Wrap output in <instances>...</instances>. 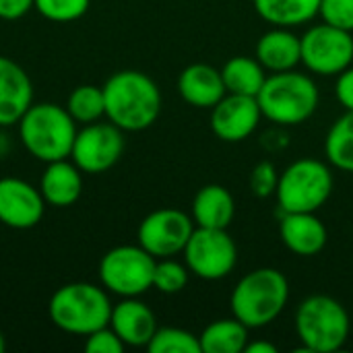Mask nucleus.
I'll list each match as a JSON object with an SVG mask.
<instances>
[{"instance_id":"nucleus-7","label":"nucleus","mask_w":353,"mask_h":353,"mask_svg":"<svg viewBox=\"0 0 353 353\" xmlns=\"http://www.w3.org/2000/svg\"><path fill=\"white\" fill-rule=\"evenodd\" d=\"M333 192L331 168L312 157L290 163L279 174L275 199L281 213H316Z\"/></svg>"},{"instance_id":"nucleus-24","label":"nucleus","mask_w":353,"mask_h":353,"mask_svg":"<svg viewBox=\"0 0 353 353\" xmlns=\"http://www.w3.org/2000/svg\"><path fill=\"white\" fill-rule=\"evenodd\" d=\"M221 79L228 93L256 97L267 81L265 66L250 56H234L221 68Z\"/></svg>"},{"instance_id":"nucleus-1","label":"nucleus","mask_w":353,"mask_h":353,"mask_svg":"<svg viewBox=\"0 0 353 353\" xmlns=\"http://www.w3.org/2000/svg\"><path fill=\"white\" fill-rule=\"evenodd\" d=\"M105 118L126 132H139L155 124L161 112L157 83L141 70L114 72L103 85Z\"/></svg>"},{"instance_id":"nucleus-27","label":"nucleus","mask_w":353,"mask_h":353,"mask_svg":"<svg viewBox=\"0 0 353 353\" xmlns=\"http://www.w3.org/2000/svg\"><path fill=\"white\" fill-rule=\"evenodd\" d=\"M149 353H201V341L194 333L178 329V327H163L157 329L151 337Z\"/></svg>"},{"instance_id":"nucleus-33","label":"nucleus","mask_w":353,"mask_h":353,"mask_svg":"<svg viewBox=\"0 0 353 353\" xmlns=\"http://www.w3.org/2000/svg\"><path fill=\"white\" fill-rule=\"evenodd\" d=\"M335 95L345 110H353V66L337 74Z\"/></svg>"},{"instance_id":"nucleus-32","label":"nucleus","mask_w":353,"mask_h":353,"mask_svg":"<svg viewBox=\"0 0 353 353\" xmlns=\"http://www.w3.org/2000/svg\"><path fill=\"white\" fill-rule=\"evenodd\" d=\"M126 350L124 341L116 335V331L108 325L91 335H87L85 341V352L87 353H122Z\"/></svg>"},{"instance_id":"nucleus-34","label":"nucleus","mask_w":353,"mask_h":353,"mask_svg":"<svg viewBox=\"0 0 353 353\" xmlns=\"http://www.w3.org/2000/svg\"><path fill=\"white\" fill-rule=\"evenodd\" d=\"M33 6V0H0V19L17 21L25 17Z\"/></svg>"},{"instance_id":"nucleus-18","label":"nucleus","mask_w":353,"mask_h":353,"mask_svg":"<svg viewBox=\"0 0 353 353\" xmlns=\"http://www.w3.org/2000/svg\"><path fill=\"white\" fill-rule=\"evenodd\" d=\"M178 93L188 105L211 110L215 103L221 101V97L228 93L221 70H217L211 64H190L186 66L178 77Z\"/></svg>"},{"instance_id":"nucleus-25","label":"nucleus","mask_w":353,"mask_h":353,"mask_svg":"<svg viewBox=\"0 0 353 353\" xmlns=\"http://www.w3.org/2000/svg\"><path fill=\"white\" fill-rule=\"evenodd\" d=\"M325 155L333 168L353 174V110H345V114L329 128Z\"/></svg>"},{"instance_id":"nucleus-35","label":"nucleus","mask_w":353,"mask_h":353,"mask_svg":"<svg viewBox=\"0 0 353 353\" xmlns=\"http://www.w3.org/2000/svg\"><path fill=\"white\" fill-rule=\"evenodd\" d=\"M244 353H277V345H273L271 341H254L246 345Z\"/></svg>"},{"instance_id":"nucleus-31","label":"nucleus","mask_w":353,"mask_h":353,"mask_svg":"<svg viewBox=\"0 0 353 353\" xmlns=\"http://www.w3.org/2000/svg\"><path fill=\"white\" fill-rule=\"evenodd\" d=\"M279 184V174L277 168L271 161H261L252 168L250 172V190L259 199H269L275 194Z\"/></svg>"},{"instance_id":"nucleus-15","label":"nucleus","mask_w":353,"mask_h":353,"mask_svg":"<svg viewBox=\"0 0 353 353\" xmlns=\"http://www.w3.org/2000/svg\"><path fill=\"white\" fill-rule=\"evenodd\" d=\"M33 103L29 74L10 58L0 56V128L12 126Z\"/></svg>"},{"instance_id":"nucleus-9","label":"nucleus","mask_w":353,"mask_h":353,"mask_svg":"<svg viewBox=\"0 0 353 353\" xmlns=\"http://www.w3.org/2000/svg\"><path fill=\"white\" fill-rule=\"evenodd\" d=\"M188 271L205 281L228 277L238 263V246L228 230L194 228L182 250Z\"/></svg>"},{"instance_id":"nucleus-22","label":"nucleus","mask_w":353,"mask_h":353,"mask_svg":"<svg viewBox=\"0 0 353 353\" xmlns=\"http://www.w3.org/2000/svg\"><path fill=\"white\" fill-rule=\"evenodd\" d=\"M259 17L273 27H300L319 14L321 0H252Z\"/></svg>"},{"instance_id":"nucleus-13","label":"nucleus","mask_w":353,"mask_h":353,"mask_svg":"<svg viewBox=\"0 0 353 353\" xmlns=\"http://www.w3.org/2000/svg\"><path fill=\"white\" fill-rule=\"evenodd\" d=\"M263 118L256 97L225 93L219 103L211 108V130L225 143L246 141Z\"/></svg>"},{"instance_id":"nucleus-19","label":"nucleus","mask_w":353,"mask_h":353,"mask_svg":"<svg viewBox=\"0 0 353 353\" xmlns=\"http://www.w3.org/2000/svg\"><path fill=\"white\" fill-rule=\"evenodd\" d=\"M39 190L46 205L52 207H70L81 199L83 192V172L70 159H58L46 163V170L39 180Z\"/></svg>"},{"instance_id":"nucleus-5","label":"nucleus","mask_w":353,"mask_h":353,"mask_svg":"<svg viewBox=\"0 0 353 353\" xmlns=\"http://www.w3.org/2000/svg\"><path fill=\"white\" fill-rule=\"evenodd\" d=\"M256 101L263 118L279 126H298L306 122L319 108L321 93L316 83L304 74L292 70L271 72L261 87Z\"/></svg>"},{"instance_id":"nucleus-29","label":"nucleus","mask_w":353,"mask_h":353,"mask_svg":"<svg viewBox=\"0 0 353 353\" xmlns=\"http://www.w3.org/2000/svg\"><path fill=\"white\" fill-rule=\"evenodd\" d=\"M91 0H33V8L54 23H70L89 10Z\"/></svg>"},{"instance_id":"nucleus-16","label":"nucleus","mask_w":353,"mask_h":353,"mask_svg":"<svg viewBox=\"0 0 353 353\" xmlns=\"http://www.w3.org/2000/svg\"><path fill=\"white\" fill-rule=\"evenodd\" d=\"M110 327L126 347H147L159 329L153 310L139 298H122V302L112 308Z\"/></svg>"},{"instance_id":"nucleus-14","label":"nucleus","mask_w":353,"mask_h":353,"mask_svg":"<svg viewBox=\"0 0 353 353\" xmlns=\"http://www.w3.org/2000/svg\"><path fill=\"white\" fill-rule=\"evenodd\" d=\"M46 211L41 190L21 178H0V223L10 230L35 228Z\"/></svg>"},{"instance_id":"nucleus-4","label":"nucleus","mask_w":353,"mask_h":353,"mask_svg":"<svg viewBox=\"0 0 353 353\" xmlns=\"http://www.w3.org/2000/svg\"><path fill=\"white\" fill-rule=\"evenodd\" d=\"M114 304L110 302L108 290L95 283L77 281L66 283L54 292L48 304L52 323L70 335L87 337L93 331L108 327Z\"/></svg>"},{"instance_id":"nucleus-10","label":"nucleus","mask_w":353,"mask_h":353,"mask_svg":"<svg viewBox=\"0 0 353 353\" xmlns=\"http://www.w3.org/2000/svg\"><path fill=\"white\" fill-rule=\"evenodd\" d=\"M302 64L321 77H337L353 62V37L350 31L321 23L302 37Z\"/></svg>"},{"instance_id":"nucleus-6","label":"nucleus","mask_w":353,"mask_h":353,"mask_svg":"<svg viewBox=\"0 0 353 353\" xmlns=\"http://www.w3.org/2000/svg\"><path fill=\"white\" fill-rule=\"evenodd\" d=\"M350 329L352 323L345 306L331 296H308L296 310V335L306 352H339L350 337Z\"/></svg>"},{"instance_id":"nucleus-8","label":"nucleus","mask_w":353,"mask_h":353,"mask_svg":"<svg viewBox=\"0 0 353 353\" xmlns=\"http://www.w3.org/2000/svg\"><path fill=\"white\" fill-rule=\"evenodd\" d=\"M157 259L143 246H116L108 250L99 261L101 285L120 298H139L153 288Z\"/></svg>"},{"instance_id":"nucleus-30","label":"nucleus","mask_w":353,"mask_h":353,"mask_svg":"<svg viewBox=\"0 0 353 353\" xmlns=\"http://www.w3.org/2000/svg\"><path fill=\"white\" fill-rule=\"evenodd\" d=\"M319 14L323 23L343 31H353V0H321Z\"/></svg>"},{"instance_id":"nucleus-36","label":"nucleus","mask_w":353,"mask_h":353,"mask_svg":"<svg viewBox=\"0 0 353 353\" xmlns=\"http://www.w3.org/2000/svg\"><path fill=\"white\" fill-rule=\"evenodd\" d=\"M4 350H6V341H4V335L0 333V353H4Z\"/></svg>"},{"instance_id":"nucleus-3","label":"nucleus","mask_w":353,"mask_h":353,"mask_svg":"<svg viewBox=\"0 0 353 353\" xmlns=\"http://www.w3.org/2000/svg\"><path fill=\"white\" fill-rule=\"evenodd\" d=\"M17 126L27 153L43 163L68 159L79 130L64 105L48 101L31 103Z\"/></svg>"},{"instance_id":"nucleus-17","label":"nucleus","mask_w":353,"mask_h":353,"mask_svg":"<svg viewBox=\"0 0 353 353\" xmlns=\"http://www.w3.org/2000/svg\"><path fill=\"white\" fill-rule=\"evenodd\" d=\"M279 238L290 252L314 256L327 246L329 232L316 213H281Z\"/></svg>"},{"instance_id":"nucleus-28","label":"nucleus","mask_w":353,"mask_h":353,"mask_svg":"<svg viewBox=\"0 0 353 353\" xmlns=\"http://www.w3.org/2000/svg\"><path fill=\"white\" fill-rule=\"evenodd\" d=\"M188 267L186 263H178L174 261V256L170 259H157L155 263V273H153V288L161 294H180L186 285H188Z\"/></svg>"},{"instance_id":"nucleus-2","label":"nucleus","mask_w":353,"mask_h":353,"mask_svg":"<svg viewBox=\"0 0 353 353\" xmlns=\"http://www.w3.org/2000/svg\"><path fill=\"white\" fill-rule=\"evenodd\" d=\"M290 281L279 269L263 267L244 275L230 296L232 314L248 329L269 327L285 310Z\"/></svg>"},{"instance_id":"nucleus-21","label":"nucleus","mask_w":353,"mask_h":353,"mask_svg":"<svg viewBox=\"0 0 353 353\" xmlns=\"http://www.w3.org/2000/svg\"><path fill=\"white\" fill-rule=\"evenodd\" d=\"M236 215L232 192L221 184L203 186L192 201V221L196 228L228 230Z\"/></svg>"},{"instance_id":"nucleus-26","label":"nucleus","mask_w":353,"mask_h":353,"mask_svg":"<svg viewBox=\"0 0 353 353\" xmlns=\"http://www.w3.org/2000/svg\"><path fill=\"white\" fill-rule=\"evenodd\" d=\"M66 110L77 124H91L105 116L103 87L97 85H79L72 89L66 101Z\"/></svg>"},{"instance_id":"nucleus-20","label":"nucleus","mask_w":353,"mask_h":353,"mask_svg":"<svg viewBox=\"0 0 353 353\" xmlns=\"http://www.w3.org/2000/svg\"><path fill=\"white\" fill-rule=\"evenodd\" d=\"M256 60L271 72L292 70L302 60L300 37L290 27H273L256 43Z\"/></svg>"},{"instance_id":"nucleus-23","label":"nucleus","mask_w":353,"mask_h":353,"mask_svg":"<svg viewBox=\"0 0 353 353\" xmlns=\"http://www.w3.org/2000/svg\"><path fill=\"white\" fill-rule=\"evenodd\" d=\"M201 353H244L248 345V327L236 316L213 321L199 335Z\"/></svg>"},{"instance_id":"nucleus-12","label":"nucleus","mask_w":353,"mask_h":353,"mask_svg":"<svg viewBox=\"0 0 353 353\" xmlns=\"http://www.w3.org/2000/svg\"><path fill=\"white\" fill-rule=\"evenodd\" d=\"M194 228L192 217L184 211L157 209L141 221L137 232L139 246L155 259H170L184 250Z\"/></svg>"},{"instance_id":"nucleus-11","label":"nucleus","mask_w":353,"mask_h":353,"mask_svg":"<svg viewBox=\"0 0 353 353\" xmlns=\"http://www.w3.org/2000/svg\"><path fill=\"white\" fill-rule=\"evenodd\" d=\"M124 130L112 122H91L77 130L70 159L85 174L112 170L124 153Z\"/></svg>"}]
</instances>
